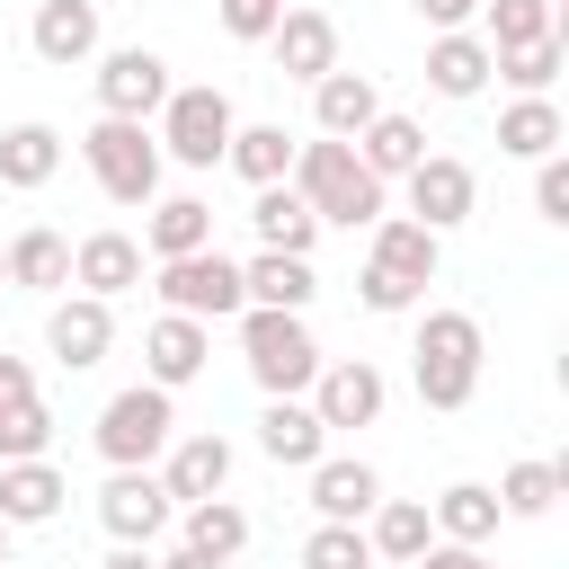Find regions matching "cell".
I'll list each match as a JSON object with an SVG mask.
<instances>
[{
  "label": "cell",
  "instance_id": "6",
  "mask_svg": "<svg viewBox=\"0 0 569 569\" xmlns=\"http://www.w3.org/2000/svg\"><path fill=\"white\" fill-rule=\"evenodd\" d=\"M80 160H89V178H98L116 204H151V196H160V142H151V124L98 116V124L80 133Z\"/></svg>",
  "mask_w": 569,
  "mask_h": 569
},
{
  "label": "cell",
  "instance_id": "43",
  "mask_svg": "<svg viewBox=\"0 0 569 569\" xmlns=\"http://www.w3.org/2000/svg\"><path fill=\"white\" fill-rule=\"evenodd\" d=\"M27 400H36V373H27V356H9V347H0V418H9V409H27Z\"/></svg>",
  "mask_w": 569,
  "mask_h": 569
},
{
  "label": "cell",
  "instance_id": "4",
  "mask_svg": "<svg viewBox=\"0 0 569 569\" xmlns=\"http://www.w3.org/2000/svg\"><path fill=\"white\" fill-rule=\"evenodd\" d=\"M98 453H107V471H151L160 453H169V436H178V409H169V391L160 382H133V391H116L107 409H98Z\"/></svg>",
  "mask_w": 569,
  "mask_h": 569
},
{
  "label": "cell",
  "instance_id": "36",
  "mask_svg": "<svg viewBox=\"0 0 569 569\" xmlns=\"http://www.w3.org/2000/svg\"><path fill=\"white\" fill-rule=\"evenodd\" d=\"M187 516V551H204V560H240L249 551V516L231 507V498H196V507H178Z\"/></svg>",
  "mask_w": 569,
  "mask_h": 569
},
{
  "label": "cell",
  "instance_id": "35",
  "mask_svg": "<svg viewBox=\"0 0 569 569\" xmlns=\"http://www.w3.org/2000/svg\"><path fill=\"white\" fill-rule=\"evenodd\" d=\"M489 498H498V516H551L569 498V462H507V480Z\"/></svg>",
  "mask_w": 569,
  "mask_h": 569
},
{
  "label": "cell",
  "instance_id": "48",
  "mask_svg": "<svg viewBox=\"0 0 569 569\" xmlns=\"http://www.w3.org/2000/svg\"><path fill=\"white\" fill-rule=\"evenodd\" d=\"M0 569H9V525H0Z\"/></svg>",
  "mask_w": 569,
  "mask_h": 569
},
{
  "label": "cell",
  "instance_id": "8",
  "mask_svg": "<svg viewBox=\"0 0 569 569\" xmlns=\"http://www.w3.org/2000/svg\"><path fill=\"white\" fill-rule=\"evenodd\" d=\"M169 62L151 53V44H116L107 62H98V116H124V124H151L160 107H169Z\"/></svg>",
  "mask_w": 569,
  "mask_h": 569
},
{
  "label": "cell",
  "instance_id": "21",
  "mask_svg": "<svg viewBox=\"0 0 569 569\" xmlns=\"http://www.w3.org/2000/svg\"><path fill=\"white\" fill-rule=\"evenodd\" d=\"M365 267H382V276H400V284H418V293H427V284H436V267H445V240H436V231H418L409 213H382V222H373V258H365Z\"/></svg>",
  "mask_w": 569,
  "mask_h": 569
},
{
  "label": "cell",
  "instance_id": "3",
  "mask_svg": "<svg viewBox=\"0 0 569 569\" xmlns=\"http://www.w3.org/2000/svg\"><path fill=\"white\" fill-rule=\"evenodd\" d=\"M409 373H418V400L427 409H462L480 391V320L471 311H427L418 320V347H409Z\"/></svg>",
  "mask_w": 569,
  "mask_h": 569
},
{
  "label": "cell",
  "instance_id": "49",
  "mask_svg": "<svg viewBox=\"0 0 569 569\" xmlns=\"http://www.w3.org/2000/svg\"><path fill=\"white\" fill-rule=\"evenodd\" d=\"M0 284H9V240H0Z\"/></svg>",
  "mask_w": 569,
  "mask_h": 569
},
{
  "label": "cell",
  "instance_id": "1",
  "mask_svg": "<svg viewBox=\"0 0 569 569\" xmlns=\"http://www.w3.org/2000/svg\"><path fill=\"white\" fill-rule=\"evenodd\" d=\"M302 204H311V222H347V231H373L382 222V178L356 160V142H293V178H284Z\"/></svg>",
  "mask_w": 569,
  "mask_h": 569
},
{
  "label": "cell",
  "instance_id": "30",
  "mask_svg": "<svg viewBox=\"0 0 569 569\" xmlns=\"http://www.w3.org/2000/svg\"><path fill=\"white\" fill-rule=\"evenodd\" d=\"M249 222H258V249H284V258H311V240H320V222H311V204L293 187H258Z\"/></svg>",
  "mask_w": 569,
  "mask_h": 569
},
{
  "label": "cell",
  "instance_id": "25",
  "mask_svg": "<svg viewBox=\"0 0 569 569\" xmlns=\"http://www.w3.org/2000/svg\"><path fill=\"white\" fill-rule=\"evenodd\" d=\"M71 480L53 462H0V525H53Z\"/></svg>",
  "mask_w": 569,
  "mask_h": 569
},
{
  "label": "cell",
  "instance_id": "46",
  "mask_svg": "<svg viewBox=\"0 0 569 569\" xmlns=\"http://www.w3.org/2000/svg\"><path fill=\"white\" fill-rule=\"evenodd\" d=\"M98 569H160V560H151V551H142V542H116V551H107V560H98Z\"/></svg>",
  "mask_w": 569,
  "mask_h": 569
},
{
  "label": "cell",
  "instance_id": "15",
  "mask_svg": "<svg viewBox=\"0 0 569 569\" xmlns=\"http://www.w3.org/2000/svg\"><path fill=\"white\" fill-rule=\"evenodd\" d=\"M373 498H382V471L373 462H356V453H320L311 462V516L320 525H365Z\"/></svg>",
  "mask_w": 569,
  "mask_h": 569
},
{
  "label": "cell",
  "instance_id": "10",
  "mask_svg": "<svg viewBox=\"0 0 569 569\" xmlns=\"http://www.w3.org/2000/svg\"><path fill=\"white\" fill-rule=\"evenodd\" d=\"M302 400H311V418L338 436V427H373V418H382V400H391V382H382V365L347 356V365H320Z\"/></svg>",
  "mask_w": 569,
  "mask_h": 569
},
{
  "label": "cell",
  "instance_id": "16",
  "mask_svg": "<svg viewBox=\"0 0 569 569\" xmlns=\"http://www.w3.org/2000/svg\"><path fill=\"white\" fill-rule=\"evenodd\" d=\"M71 284L98 293V302L133 293V284H142V240H133V231H89V240L71 249Z\"/></svg>",
  "mask_w": 569,
  "mask_h": 569
},
{
  "label": "cell",
  "instance_id": "39",
  "mask_svg": "<svg viewBox=\"0 0 569 569\" xmlns=\"http://www.w3.org/2000/svg\"><path fill=\"white\" fill-rule=\"evenodd\" d=\"M44 445H53V409L44 400H27V409L0 418V462H44Z\"/></svg>",
  "mask_w": 569,
  "mask_h": 569
},
{
  "label": "cell",
  "instance_id": "14",
  "mask_svg": "<svg viewBox=\"0 0 569 569\" xmlns=\"http://www.w3.org/2000/svg\"><path fill=\"white\" fill-rule=\"evenodd\" d=\"M160 489L178 498V507H196V498H222L231 489V445L204 427V436H169V453H160Z\"/></svg>",
  "mask_w": 569,
  "mask_h": 569
},
{
  "label": "cell",
  "instance_id": "50",
  "mask_svg": "<svg viewBox=\"0 0 569 569\" xmlns=\"http://www.w3.org/2000/svg\"><path fill=\"white\" fill-rule=\"evenodd\" d=\"M551 9H560V0H551Z\"/></svg>",
  "mask_w": 569,
  "mask_h": 569
},
{
  "label": "cell",
  "instance_id": "5",
  "mask_svg": "<svg viewBox=\"0 0 569 569\" xmlns=\"http://www.w3.org/2000/svg\"><path fill=\"white\" fill-rule=\"evenodd\" d=\"M231 98L213 89V80H196V89H169V107H160V160H178V169H222V151H231Z\"/></svg>",
  "mask_w": 569,
  "mask_h": 569
},
{
  "label": "cell",
  "instance_id": "23",
  "mask_svg": "<svg viewBox=\"0 0 569 569\" xmlns=\"http://www.w3.org/2000/svg\"><path fill=\"white\" fill-rule=\"evenodd\" d=\"M240 293H249V311H311V293H320V276H311V258H284V249H258V258L240 267Z\"/></svg>",
  "mask_w": 569,
  "mask_h": 569
},
{
  "label": "cell",
  "instance_id": "32",
  "mask_svg": "<svg viewBox=\"0 0 569 569\" xmlns=\"http://www.w3.org/2000/svg\"><path fill=\"white\" fill-rule=\"evenodd\" d=\"M9 284H27V293H62V284H71V240L44 231V222L18 231V240H9Z\"/></svg>",
  "mask_w": 569,
  "mask_h": 569
},
{
  "label": "cell",
  "instance_id": "18",
  "mask_svg": "<svg viewBox=\"0 0 569 569\" xmlns=\"http://www.w3.org/2000/svg\"><path fill=\"white\" fill-rule=\"evenodd\" d=\"M27 44H36V62H53V71L89 62V53H98V0H36Z\"/></svg>",
  "mask_w": 569,
  "mask_h": 569
},
{
  "label": "cell",
  "instance_id": "19",
  "mask_svg": "<svg viewBox=\"0 0 569 569\" xmlns=\"http://www.w3.org/2000/svg\"><path fill=\"white\" fill-rule=\"evenodd\" d=\"M373 116H382V89H373L365 71H347V62H338L329 80H311V124H320L329 142H356Z\"/></svg>",
  "mask_w": 569,
  "mask_h": 569
},
{
  "label": "cell",
  "instance_id": "22",
  "mask_svg": "<svg viewBox=\"0 0 569 569\" xmlns=\"http://www.w3.org/2000/svg\"><path fill=\"white\" fill-rule=\"evenodd\" d=\"M258 453H267L276 471H311V462L329 453V427L311 418V400H267V418H258Z\"/></svg>",
  "mask_w": 569,
  "mask_h": 569
},
{
  "label": "cell",
  "instance_id": "11",
  "mask_svg": "<svg viewBox=\"0 0 569 569\" xmlns=\"http://www.w3.org/2000/svg\"><path fill=\"white\" fill-rule=\"evenodd\" d=\"M178 516V498L160 489V471H107V489H98V525L116 533V542H160V525Z\"/></svg>",
  "mask_w": 569,
  "mask_h": 569
},
{
  "label": "cell",
  "instance_id": "40",
  "mask_svg": "<svg viewBox=\"0 0 569 569\" xmlns=\"http://www.w3.org/2000/svg\"><path fill=\"white\" fill-rule=\"evenodd\" d=\"M284 9H293V0H213V18H222V36H240V44H267Z\"/></svg>",
  "mask_w": 569,
  "mask_h": 569
},
{
  "label": "cell",
  "instance_id": "34",
  "mask_svg": "<svg viewBox=\"0 0 569 569\" xmlns=\"http://www.w3.org/2000/svg\"><path fill=\"white\" fill-rule=\"evenodd\" d=\"M560 133H569V124H560L551 98H516V107L498 116V151H507V160H551Z\"/></svg>",
  "mask_w": 569,
  "mask_h": 569
},
{
  "label": "cell",
  "instance_id": "26",
  "mask_svg": "<svg viewBox=\"0 0 569 569\" xmlns=\"http://www.w3.org/2000/svg\"><path fill=\"white\" fill-rule=\"evenodd\" d=\"M356 160H365V169H373V178L391 187V178H409V169L427 160V124H418V116H391V107H382V116H373V124L356 133Z\"/></svg>",
  "mask_w": 569,
  "mask_h": 569
},
{
  "label": "cell",
  "instance_id": "2",
  "mask_svg": "<svg viewBox=\"0 0 569 569\" xmlns=\"http://www.w3.org/2000/svg\"><path fill=\"white\" fill-rule=\"evenodd\" d=\"M240 356H249V382H258L267 400H302L311 373L329 365L302 311H240Z\"/></svg>",
  "mask_w": 569,
  "mask_h": 569
},
{
  "label": "cell",
  "instance_id": "20",
  "mask_svg": "<svg viewBox=\"0 0 569 569\" xmlns=\"http://www.w3.org/2000/svg\"><path fill=\"white\" fill-rule=\"evenodd\" d=\"M142 249H151V267H169V258H196V249H213V204H204V196H151Z\"/></svg>",
  "mask_w": 569,
  "mask_h": 569
},
{
  "label": "cell",
  "instance_id": "44",
  "mask_svg": "<svg viewBox=\"0 0 569 569\" xmlns=\"http://www.w3.org/2000/svg\"><path fill=\"white\" fill-rule=\"evenodd\" d=\"M418 18H427L436 36H453V27H471V18H480V0H418Z\"/></svg>",
  "mask_w": 569,
  "mask_h": 569
},
{
  "label": "cell",
  "instance_id": "27",
  "mask_svg": "<svg viewBox=\"0 0 569 569\" xmlns=\"http://www.w3.org/2000/svg\"><path fill=\"white\" fill-rule=\"evenodd\" d=\"M427 89H436V98H480V89H489V44H480L471 27L436 36V44H427Z\"/></svg>",
  "mask_w": 569,
  "mask_h": 569
},
{
  "label": "cell",
  "instance_id": "28",
  "mask_svg": "<svg viewBox=\"0 0 569 569\" xmlns=\"http://www.w3.org/2000/svg\"><path fill=\"white\" fill-rule=\"evenodd\" d=\"M427 525H436V542H462V551H480V542L498 533V498H489V480H453V489L427 507Z\"/></svg>",
  "mask_w": 569,
  "mask_h": 569
},
{
  "label": "cell",
  "instance_id": "9",
  "mask_svg": "<svg viewBox=\"0 0 569 569\" xmlns=\"http://www.w3.org/2000/svg\"><path fill=\"white\" fill-rule=\"evenodd\" d=\"M400 187H409V222H418V231H436V240H445L453 222H471V204H480V178H471L453 151H427Z\"/></svg>",
  "mask_w": 569,
  "mask_h": 569
},
{
  "label": "cell",
  "instance_id": "33",
  "mask_svg": "<svg viewBox=\"0 0 569 569\" xmlns=\"http://www.w3.org/2000/svg\"><path fill=\"white\" fill-rule=\"evenodd\" d=\"M53 169H62V133H53V124H9V133H0V187L27 196V187H44Z\"/></svg>",
  "mask_w": 569,
  "mask_h": 569
},
{
  "label": "cell",
  "instance_id": "13",
  "mask_svg": "<svg viewBox=\"0 0 569 569\" xmlns=\"http://www.w3.org/2000/svg\"><path fill=\"white\" fill-rule=\"evenodd\" d=\"M267 53H276L284 80H329L338 71V18L329 9H284L276 36H267Z\"/></svg>",
  "mask_w": 569,
  "mask_h": 569
},
{
  "label": "cell",
  "instance_id": "41",
  "mask_svg": "<svg viewBox=\"0 0 569 569\" xmlns=\"http://www.w3.org/2000/svg\"><path fill=\"white\" fill-rule=\"evenodd\" d=\"M533 213H542V222H569V160H560V151L533 160Z\"/></svg>",
  "mask_w": 569,
  "mask_h": 569
},
{
  "label": "cell",
  "instance_id": "17",
  "mask_svg": "<svg viewBox=\"0 0 569 569\" xmlns=\"http://www.w3.org/2000/svg\"><path fill=\"white\" fill-rule=\"evenodd\" d=\"M204 356H213V329H204V320H178V311H160V320L142 329V365H151V382H160V391L196 382V373H204Z\"/></svg>",
  "mask_w": 569,
  "mask_h": 569
},
{
  "label": "cell",
  "instance_id": "24",
  "mask_svg": "<svg viewBox=\"0 0 569 569\" xmlns=\"http://www.w3.org/2000/svg\"><path fill=\"white\" fill-rule=\"evenodd\" d=\"M365 542H373V569H409V560L436 542V525H427V507H418V498H373Z\"/></svg>",
  "mask_w": 569,
  "mask_h": 569
},
{
  "label": "cell",
  "instance_id": "12",
  "mask_svg": "<svg viewBox=\"0 0 569 569\" xmlns=\"http://www.w3.org/2000/svg\"><path fill=\"white\" fill-rule=\"evenodd\" d=\"M44 347H53L62 373H89V365H107V347H116V311H107L98 293H62V302L44 311Z\"/></svg>",
  "mask_w": 569,
  "mask_h": 569
},
{
  "label": "cell",
  "instance_id": "29",
  "mask_svg": "<svg viewBox=\"0 0 569 569\" xmlns=\"http://www.w3.org/2000/svg\"><path fill=\"white\" fill-rule=\"evenodd\" d=\"M222 169H240L249 187H284V178H293V133H284V124H231Z\"/></svg>",
  "mask_w": 569,
  "mask_h": 569
},
{
  "label": "cell",
  "instance_id": "31",
  "mask_svg": "<svg viewBox=\"0 0 569 569\" xmlns=\"http://www.w3.org/2000/svg\"><path fill=\"white\" fill-rule=\"evenodd\" d=\"M489 53H516V44H542L560 36V9L551 0H480V27H471Z\"/></svg>",
  "mask_w": 569,
  "mask_h": 569
},
{
  "label": "cell",
  "instance_id": "42",
  "mask_svg": "<svg viewBox=\"0 0 569 569\" xmlns=\"http://www.w3.org/2000/svg\"><path fill=\"white\" fill-rule=\"evenodd\" d=\"M356 293H365V311H382V320H391V311H418V284H400V276H382V267H365Z\"/></svg>",
  "mask_w": 569,
  "mask_h": 569
},
{
  "label": "cell",
  "instance_id": "37",
  "mask_svg": "<svg viewBox=\"0 0 569 569\" xmlns=\"http://www.w3.org/2000/svg\"><path fill=\"white\" fill-rule=\"evenodd\" d=\"M560 53H569V36H542V44H516V53H489V71L516 89V98H551V80H560Z\"/></svg>",
  "mask_w": 569,
  "mask_h": 569
},
{
  "label": "cell",
  "instance_id": "7",
  "mask_svg": "<svg viewBox=\"0 0 569 569\" xmlns=\"http://www.w3.org/2000/svg\"><path fill=\"white\" fill-rule=\"evenodd\" d=\"M160 302L178 311V320H240L249 311V293H240V258H222V249H196V258H169L160 267Z\"/></svg>",
  "mask_w": 569,
  "mask_h": 569
},
{
  "label": "cell",
  "instance_id": "38",
  "mask_svg": "<svg viewBox=\"0 0 569 569\" xmlns=\"http://www.w3.org/2000/svg\"><path fill=\"white\" fill-rule=\"evenodd\" d=\"M302 569H373V542H365V525H311V542H302Z\"/></svg>",
  "mask_w": 569,
  "mask_h": 569
},
{
  "label": "cell",
  "instance_id": "47",
  "mask_svg": "<svg viewBox=\"0 0 569 569\" xmlns=\"http://www.w3.org/2000/svg\"><path fill=\"white\" fill-rule=\"evenodd\" d=\"M160 569H231V560H204V551H187V542H178V551H169Z\"/></svg>",
  "mask_w": 569,
  "mask_h": 569
},
{
  "label": "cell",
  "instance_id": "45",
  "mask_svg": "<svg viewBox=\"0 0 569 569\" xmlns=\"http://www.w3.org/2000/svg\"><path fill=\"white\" fill-rule=\"evenodd\" d=\"M409 569H498V560H480V551H462V542H427Z\"/></svg>",
  "mask_w": 569,
  "mask_h": 569
}]
</instances>
